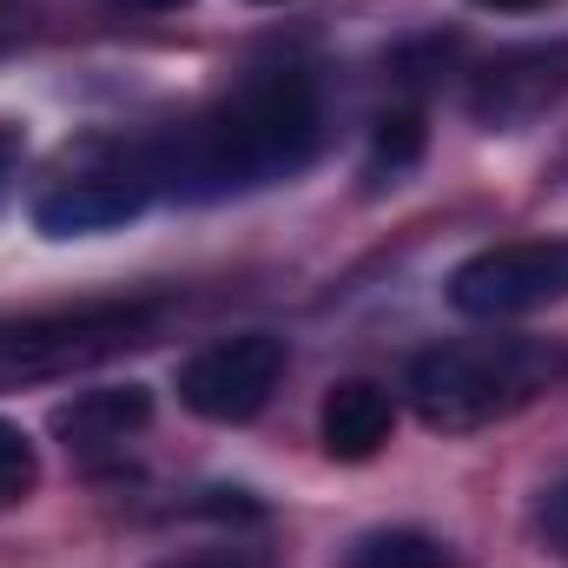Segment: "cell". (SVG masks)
Returning <instances> with one entry per match:
<instances>
[{"label":"cell","mask_w":568,"mask_h":568,"mask_svg":"<svg viewBox=\"0 0 568 568\" xmlns=\"http://www.w3.org/2000/svg\"><path fill=\"white\" fill-rule=\"evenodd\" d=\"M324 145V93L297 67H265L245 87H232L199 120L172 126L165 140L140 145L126 165L152 185V199H245L297 179Z\"/></svg>","instance_id":"cell-1"},{"label":"cell","mask_w":568,"mask_h":568,"mask_svg":"<svg viewBox=\"0 0 568 568\" xmlns=\"http://www.w3.org/2000/svg\"><path fill=\"white\" fill-rule=\"evenodd\" d=\"M568 377V351L549 337H456V344H429L410 364V410L436 436H469L489 429L516 410H529L536 397H549Z\"/></svg>","instance_id":"cell-2"},{"label":"cell","mask_w":568,"mask_h":568,"mask_svg":"<svg viewBox=\"0 0 568 568\" xmlns=\"http://www.w3.org/2000/svg\"><path fill=\"white\" fill-rule=\"evenodd\" d=\"M159 324H165V304H87V311L0 317V390L140 351V344H152Z\"/></svg>","instance_id":"cell-3"},{"label":"cell","mask_w":568,"mask_h":568,"mask_svg":"<svg viewBox=\"0 0 568 568\" xmlns=\"http://www.w3.org/2000/svg\"><path fill=\"white\" fill-rule=\"evenodd\" d=\"M449 304L476 324H509L529 311L568 304V232L562 239H516L463 258L449 272Z\"/></svg>","instance_id":"cell-4"},{"label":"cell","mask_w":568,"mask_h":568,"mask_svg":"<svg viewBox=\"0 0 568 568\" xmlns=\"http://www.w3.org/2000/svg\"><path fill=\"white\" fill-rule=\"evenodd\" d=\"M284 384V337L239 331L179 364V404L205 424H252Z\"/></svg>","instance_id":"cell-5"},{"label":"cell","mask_w":568,"mask_h":568,"mask_svg":"<svg viewBox=\"0 0 568 568\" xmlns=\"http://www.w3.org/2000/svg\"><path fill=\"white\" fill-rule=\"evenodd\" d=\"M562 100H568V40H556V47H516V53L489 60L469 80V120L489 126V133H523L529 120H542Z\"/></svg>","instance_id":"cell-6"},{"label":"cell","mask_w":568,"mask_h":568,"mask_svg":"<svg viewBox=\"0 0 568 568\" xmlns=\"http://www.w3.org/2000/svg\"><path fill=\"white\" fill-rule=\"evenodd\" d=\"M145 205H152V185L120 159V165L73 172V179H60L53 192H40V199H33V225H40L47 239H93V232L133 225Z\"/></svg>","instance_id":"cell-7"},{"label":"cell","mask_w":568,"mask_h":568,"mask_svg":"<svg viewBox=\"0 0 568 568\" xmlns=\"http://www.w3.org/2000/svg\"><path fill=\"white\" fill-rule=\"evenodd\" d=\"M390 429H397V404H390V390L371 384V377L337 384V390L324 397V410H317V443H324V456H337V463H371V456L390 443Z\"/></svg>","instance_id":"cell-8"},{"label":"cell","mask_w":568,"mask_h":568,"mask_svg":"<svg viewBox=\"0 0 568 568\" xmlns=\"http://www.w3.org/2000/svg\"><path fill=\"white\" fill-rule=\"evenodd\" d=\"M145 424H152V390H140V384H120V390H80L73 404L53 410V436H60L67 449H87V456L133 443Z\"/></svg>","instance_id":"cell-9"},{"label":"cell","mask_w":568,"mask_h":568,"mask_svg":"<svg viewBox=\"0 0 568 568\" xmlns=\"http://www.w3.org/2000/svg\"><path fill=\"white\" fill-rule=\"evenodd\" d=\"M344 568H463L456 549L443 536H424V529H371L351 542Z\"/></svg>","instance_id":"cell-10"},{"label":"cell","mask_w":568,"mask_h":568,"mask_svg":"<svg viewBox=\"0 0 568 568\" xmlns=\"http://www.w3.org/2000/svg\"><path fill=\"white\" fill-rule=\"evenodd\" d=\"M424 159V120L417 113H384L371 126V152H364V179L371 185H397L404 172H417Z\"/></svg>","instance_id":"cell-11"},{"label":"cell","mask_w":568,"mask_h":568,"mask_svg":"<svg viewBox=\"0 0 568 568\" xmlns=\"http://www.w3.org/2000/svg\"><path fill=\"white\" fill-rule=\"evenodd\" d=\"M33 483H40V449H33V436L20 424H0V509L27 503Z\"/></svg>","instance_id":"cell-12"},{"label":"cell","mask_w":568,"mask_h":568,"mask_svg":"<svg viewBox=\"0 0 568 568\" xmlns=\"http://www.w3.org/2000/svg\"><path fill=\"white\" fill-rule=\"evenodd\" d=\"M536 536H542L549 556L568 562V476H556V483L542 489V503H536Z\"/></svg>","instance_id":"cell-13"},{"label":"cell","mask_w":568,"mask_h":568,"mask_svg":"<svg viewBox=\"0 0 568 568\" xmlns=\"http://www.w3.org/2000/svg\"><path fill=\"white\" fill-rule=\"evenodd\" d=\"M165 568H258L252 556H239V549H205V556H179V562Z\"/></svg>","instance_id":"cell-14"},{"label":"cell","mask_w":568,"mask_h":568,"mask_svg":"<svg viewBox=\"0 0 568 568\" xmlns=\"http://www.w3.org/2000/svg\"><path fill=\"white\" fill-rule=\"evenodd\" d=\"M476 7H489V13H536V7H549V0H476Z\"/></svg>","instance_id":"cell-15"},{"label":"cell","mask_w":568,"mask_h":568,"mask_svg":"<svg viewBox=\"0 0 568 568\" xmlns=\"http://www.w3.org/2000/svg\"><path fill=\"white\" fill-rule=\"evenodd\" d=\"M120 7H133V13H172V7H185V0H120Z\"/></svg>","instance_id":"cell-16"},{"label":"cell","mask_w":568,"mask_h":568,"mask_svg":"<svg viewBox=\"0 0 568 568\" xmlns=\"http://www.w3.org/2000/svg\"><path fill=\"white\" fill-rule=\"evenodd\" d=\"M258 7H278V0H258Z\"/></svg>","instance_id":"cell-17"}]
</instances>
